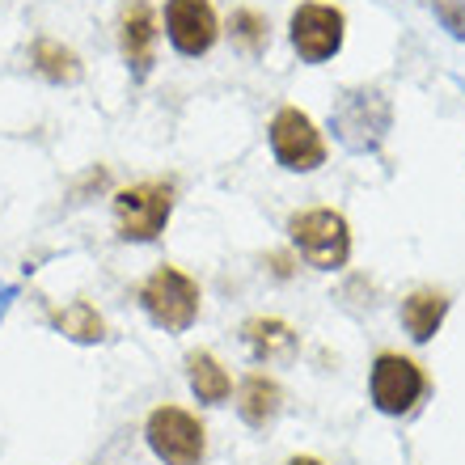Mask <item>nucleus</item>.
<instances>
[{
	"label": "nucleus",
	"instance_id": "1",
	"mask_svg": "<svg viewBox=\"0 0 465 465\" xmlns=\"http://www.w3.org/2000/svg\"><path fill=\"white\" fill-rule=\"evenodd\" d=\"M173 203H178V186L170 178H144L123 186L111 199L114 229L123 242H157L173 216Z\"/></svg>",
	"mask_w": 465,
	"mask_h": 465
},
{
	"label": "nucleus",
	"instance_id": "2",
	"mask_svg": "<svg viewBox=\"0 0 465 465\" xmlns=\"http://www.w3.org/2000/svg\"><path fill=\"white\" fill-rule=\"evenodd\" d=\"M288 237L313 271H343L351 258V224L334 208H305L288 216Z\"/></svg>",
	"mask_w": 465,
	"mask_h": 465
},
{
	"label": "nucleus",
	"instance_id": "3",
	"mask_svg": "<svg viewBox=\"0 0 465 465\" xmlns=\"http://www.w3.org/2000/svg\"><path fill=\"white\" fill-rule=\"evenodd\" d=\"M199 301H203L199 283L191 280L183 267H173V262H161V267L140 283V309L148 313L153 326H161V331H170V334H183L195 326Z\"/></svg>",
	"mask_w": 465,
	"mask_h": 465
},
{
	"label": "nucleus",
	"instance_id": "4",
	"mask_svg": "<svg viewBox=\"0 0 465 465\" xmlns=\"http://www.w3.org/2000/svg\"><path fill=\"white\" fill-rule=\"evenodd\" d=\"M368 398L381 415L402 419L428 398V372L402 351H381L368 368Z\"/></svg>",
	"mask_w": 465,
	"mask_h": 465
},
{
	"label": "nucleus",
	"instance_id": "5",
	"mask_svg": "<svg viewBox=\"0 0 465 465\" xmlns=\"http://www.w3.org/2000/svg\"><path fill=\"white\" fill-rule=\"evenodd\" d=\"M144 440L161 465H203L208 457V431L183 406H157L144 423Z\"/></svg>",
	"mask_w": 465,
	"mask_h": 465
},
{
	"label": "nucleus",
	"instance_id": "6",
	"mask_svg": "<svg viewBox=\"0 0 465 465\" xmlns=\"http://www.w3.org/2000/svg\"><path fill=\"white\" fill-rule=\"evenodd\" d=\"M347 38V13L339 5L322 0H301L288 17V43L305 64H326L343 51Z\"/></svg>",
	"mask_w": 465,
	"mask_h": 465
},
{
	"label": "nucleus",
	"instance_id": "7",
	"mask_svg": "<svg viewBox=\"0 0 465 465\" xmlns=\"http://www.w3.org/2000/svg\"><path fill=\"white\" fill-rule=\"evenodd\" d=\"M267 140L283 170L313 173L326 165V135L318 132V123L309 119L301 106H280V111L271 114Z\"/></svg>",
	"mask_w": 465,
	"mask_h": 465
},
{
	"label": "nucleus",
	"instance_id": "8",
	"mask_svg": "<svg viewBox=\"0 0 465 465\" xmlns=\"http://www.w3.org/2000/svg\"><path fill=\"white\" fill-rule=\"evenodd\" d=\"M390 119H393L390 98H385L381 89H355L331 114L334 132H339V140H343L351 153H372V148H381L385 132H390Z\"/></svg>",
	"mask_w": 465,
	"mask_h": 465
},
{
	"label": "nucleus",
	"instance_id": "9",
	"mask_svg": "<svg viewBox=\"0 0 465 465\" xmlns=\"http://www.w3.org/2000/svg\"><path fill=\"white\" fill-rule=\"evenodd\" d=\"M165 35H170L178 55L199 60L216 47L221 17L212 9V0H165Z\"/></svg>",
	"mask_w": 465,
	"mask_h": 465
},
{
	"label": "nucleus",
	"instance_id": "10",
	"mask_svg": "<svg viewBox=\"0 0 465 465\" xmlns=\"http://www.w3.org/2000/svg\"><path fill=\"white\" fill-rule=\"evenodd\" d=\"M114 35H119V51H123V60H127V68H132L135 76L153 73L157 43H161V22H157V9H153L148 0H123Z\"/></svg>",
	"mask_w": 465,
	"mask_h": 465
},
{
	"label": "nucleus",
	"instance_id": "11",
	"mask_svg": "<svg viewBox=\"0 0 465 465\" xmlns=\"http://www.w3.org/2000/svg\"><path fill=\"white\" fill-rule=\"evenodd\" d=\"M449 305H453V296L444 292V288H415L402 301V309H398L402 313V331L415 343H428V339H436L444 318H449Z\"/></svg>",
	"mask_w": 465,
	"mask_h": 465
},
{
	"label": "nucleus",
	"instance_id": "12",
	"mask_svg": "<svg viewBox=\"0 0 465 465\" xmlns=\"http://www.w3.org/2000/svg\"><path fill=\"white\" fill-rule=\"evenodd\" d=\"M283 411V390L280 381L267 377V372H250V377L237 385V415L250 423V428H271Z\"/></svg>",
	"mask_w": 465,
	"mask_h": 465
},
{
	"label": "nucleus",
	"instance_id": "13",
	"mask_svg": "<svg viewBox=\"0 0 465 465\" xmlns=\"http://www.w3.org/2000/svg\"><path fill=\"white\" fill-rule=\"evenodd\" d=\"M242 339H245V347L254 351V360H262V364H283V360H292L296 347H301V334L280 318H250L242 326Z\"/></svg>",
	"mask_w": 465,
	"mask_h": 465
},
{
	"label": "nucleus",
	"instance_id": "14",
	"mask_svg": "<svg viewBox=\"0 0 465 465\" xmlns=\"http://www.w3.org/2000/svg\"><path fill=\"white\" fill-rule=\"evenodd\" d=\"M186 381H191V390L203 406H221L232 398V377L229 368L216 360L212 351H191L186 355Z\"/></svg>",
	"mask_w": 465,
	"mask_h": 465
},
{
	"label": "nucleus",
	"instance_id": "15",
	"mask_svg": "<svg viewBox=\"0 0 465 465\" xmlns=\"http://www.w3.org/2000/svg\"><path fill=\"white\" fill-rule=\"evenodd\" d=\"M30 64H35L38 76H47L51 85H76L81 81V55L73 47H64L55 38H35V47H30Z\"/></svg>",
	"mask_w": 465,
	"mask_h": 465
},
{
	"label": "nucleus",
	"instance_id": "16",
	"mask_svg": "<svg viewBox=\"0 0 465 465\" xmlns=\"http://www.w3.org/2000/svg\"><path fill=\"white\" fill-rule=\"evenodd\" d=\"M51 326L73 343H102L106 339V318L89 301H68L64 309H51Z\"/></svg>",
	"mask_w": 465,
	"mask_h": 465
},
{
	"label": "nucleus",
	"instance_id": "17",
	"mask_svg": "<svg viewBox=\"0 0 465 465\" xmlns=\"http://www.w3.org/2000/svg\"><path fill=\"white\" fill-rule=\"evenodd\" d=\"M229 38H232V47H242L245 55H262V51H267V43H271L267 13L250 9V5L232 9L229 13Z\"/></svg>",
	"mask_w": 465,
	"mask_h": 465
},
{
	"label": "nucleus",
	"instance_id": "18",
	"mask_svg": "<svg viewBox=\"0 0 465 465\" xmlns=\"http://www.w3.org/2000/svg\"><path fill=\"white\" fill-rule=\"evenodd\" d=\"M428 5L436 9V17L444 22V30L465 43V0H428Z\"/></svg>",
	"mask_w": 465,
	"mask_h": 465
},
{
	"label": "nucleus",
	"instance_id": "19",
	"mask_svg": "<svg viewBox=\"0 0 465 465\" xmlns=\"http://www.w3.org/2000/svg\"><path fill=\"white\" fill-rule=\"evenodd\" d=\"M283 465H326V461H322V457H288Z\"/></svg>",
	"mask_w": 465,
	"mask_h": 465
}]
</instances>
